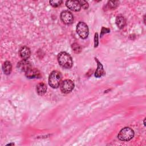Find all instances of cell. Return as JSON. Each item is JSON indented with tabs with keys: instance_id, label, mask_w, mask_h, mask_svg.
<instances>
[{
	"instance_id": "obj_1",
	"label": "cell",
	"mask_w": 146,
	"mask_h": 146,
	"mask_svg": "<svg viewBox=\"0 0 146 146\" xmlns=\"http://www.w3.org/2000/svg\"><path fill=\"white\" fill-rule=\"evenodd\" d=\"M60 66L64 68H70L73 64V61L70 55L66 52H60L57 57Z\"/></svg>"
},
{
	"instance_id": "obj_2",
	"label": "cell",
	"mask_w": 146,
	"mask_h": 146,
	"mask_svg": "<svg viewBox=\"0 0 146 146\" xmlns=\"http://www.w3.org/2000/svg\"><path fill=\"white\" fill-rule=\"evenodd\" d=\"M62 78V76L60 72L57 70L52 71L48 78L49 85L53 88H58L61 83Z\"/></svg>"
},
{
	"instance_id": "obj_3",
	"label": "cell",
	"mask_w": 146,
	"mask_h": 146,
	"mask_svg": "<svg viewBox=\"0 0 146 146\" xmlns=\"http://www.w3.org/2000/svg\"><path fill=\"white\" fill-rule=\"evenodd\" d=\"M134 131L129 127H124L120 130L118 134V138L121 141H128L134 136Z\"/></svg>"
},
{
	"instance_id": "obj_4",
	"label": "cell",
	"mask_w": 146,
	"mask_h": 146,
	"mask_svg": "<svg viewBox=\"0 0 146 146\" xmlns=\"http://www.w3.org/2000/svg\"><path fill=\"white\" fill-rule=\"evenodd\" d=\"M76 31L81 38L86 39L88 35V26L83 22H79L76 26Z\"/></svg>"
},
{
	"instance_id": "obj_5",
	"label": "cell",
	"mask_w": 146,
	"mask_h": 146,
	"mask_svg": "<svg viewBox=\"0 0 146 146\" xmlns=\"http://www.w3.org/2000/svg\"><path fill=\"white\" fill-rule=\"evenodd\" d=\"M60 88L62 92L64 94H68L73 90L74 88V83L70 79H66L61 82Z\"/></svg>"
},
{
	"instance_id": "obj_6",
	"label": "cell",
	"mask_w": 146,
	"mask_h": 146,
	"mask_svg": "<svg viewBox=\"0 0 146 146\" xmlns=\"http://www.w3.org/2000/svg\"><path fill=\"white\" fill-rule=\"evenodd\" d=\"M60 19L66 25H71L74 21V17L72 14L68 10L63 11L60 13Z\"/></svg>"
},
{
	"instance_id": "obj_7",
	"label": "cell",
	"mask_w": 146,
	"mask_h": 146,
	"mask_svg": "<svg viewBox=\"0 0 146 146\" xmlns=\"http://www.w3.org/2000/svg\"><path fill=\"white\" fill-rule=\"evenodd\" d=\"M17 68L20 71L26 72L32 68V66L31 63L27 60H22L18 63Z\"/></svg>"
},
{
	"instance_id": "obj_8",
	"label": "cell",
	"mask_w": 146,
	"mask_h": 146,
	"mask_svg": "<svg viewBox=\"0 0 146 146\" xmlns=\"http://www.w3.org/2000/svg\"><path fill=\"white\" fill-rule=\"evenodd\" d=\"M66 6L74 11H79L81 9V6L79 1H67L66 2Z\"/></svg>"
},
{
	"instance_id": "obj_9",
	"label": "cell",
	"mask_w": 146,
	"mask_h": 146,
	"mask_svg": "<svg viewBox=\"0 0 146 146\" xmlns=\"http://www.w3.org/2000/svg\"><path fill=\"white\" fill-rule=\"evenodd\" d=\"M25 76L30 79L40 78L41 77V74L40 71L38 69L35 68H31L25 72Z\"/></svg>"
},
{
	"instance_id": "obj_10",
	"label": "cell",
	"mask_w": 146,
	"mask_h": 146,
	"mask_svg": "<svg viewBox=\"0 0 146 146\" xmlns=\"http://www.w3.org/2000/svg\"><path fill=\"white\" fill-rule=\"evenodd\" d=\"M30 49L26 46H22L19 50V55L23 60H27L30 56Z\"/></svg>"
},
{
	"instance_id": "obj_11",
	"label": "cell",
	"mask_w": 146,
	"mask_h": 146,
	"mask_svg": "<svg viewBox=\"0 0 146 146\" xmlns=\"http://www.w3.org/2000/svg\"><path fill=\"white\" fill-rule=\"evenodd\" d=\"M95 61L97 63V68L95 72V76L96 78H100L102 76H103L105 74V71L104 70L103 65L102 64V63L98 60V59L97 58H95Z\"/></svg>"
},
{
	"instance_id": "obj_12",
	"label": "cell",
	"mask_w": 146,
	"mask_h": 146,
	"mask_svg": "<svg viewBox=\"0 0 146 146\" xmlns=\"http://www.w3.org/2000/svg\"><path fill=\"white\" fill-rule=\"evenodd\" d=\"M36 90L38 94L40 96H42L46 92L47 86L44 83H40L37 84Z\"/></svg>"
},
{
	"instance_id": "obj_13",
	"label": "cell",
	"mask_w": 146,
	"mask_h": 146,
	"mask_svg": "<svg viewBox=\"0 0 146 146\" xmlns=\"http://www.w3.org/2000/svg\"><path fill=\"white\" fill-rule=\"evenodd\" d=\"M2 70L6 75H9L12 70V65L10 62L6 61L3 63L2 66Z\"/></svg>"
},
{
	"instance_id": "obj_14",
	"label": "cell",
	"mask_w": 146,
	"mask_h": 146,
	"mask_svg": "<svg viewBox=\"0 0 146 146\" xmlns=\"http://www.w3.org/2000/svg\"><path fill=\"white\" fill-rule=\"evenodd\" d=\"M116 24L118 28L120 29L124 28L126 24V21L125 18L121 15L117 16L116 18Z\"/></svg>"
},
{
	"instance_id": "obj_15",
	"label": "cell",
	"mask_w": 146,
	"mask_h": 146,
	"mask_svg": "<svg viewBox=\"0 0 146 146\" xmlns=\"http://www.w3.org/2000/svg\"><path fill=\"white\" fill-rule=\"evenodd\" d=\"M72 49L76 54H79L82 51V47L77 43H74L71 45Z\"/></svg>"
},
{
	"instance_id": "obj_16",
	"label": "cell",
	"mask_w": 146,
	"mask_h": 146,
	"mask_svg": "<svg viewBox=\"0 0 146 146\" xmlns=\"http://www.w3.org/2000/svg\"><path fill=\"white\" fill-rule=\"evenodd\" d=\"M50 4L54 7H58L59 6H60L61 5V3H62V1L61 0H55V1H50Z\"/></svg>"
},
{
	"instance_id": "obj_17",
	"label": "cell",
	"mask_w": 146,
	"mask_h": 146,
	"mask_svg": "<svg viewBox=\"0 0 146 146\" xmlns=\"http://www.w3.org/2000/svg\"><path fill=\"white\" fill-rule=\"evenodd\" d=\"M119 2L118 1H109L108 5L111 9H115L118 6Z\"/></svg>"
},
{
	"instance_id": "obj_18",
	"label": "cell",
	"mask_w": 146,
	"mask_h": 146,
	"mask_svg": "<svg viewBox=\"0 0 146 146\" xmlns=\"http://www.w3.org/2000/svg\"><path fill=\"white\" fill-rule=\"evenodd\" d=\"M80 6L84 9H87L88 8V3L86 1H79Z\"/></svg>"
},
{
	"instance_id": "obj_19",
	"label": "cell",
	"mask_w": 146,
	"mask_h": 146,
	"mask_svg": "<svg viewBox=\"0 0 146 146\" xmlns=\"http://www.w3.org/2000/svg\"><path fill=\"white\" fill-rule=\"evenodd\" d=\"M110 31V29H107V28H105L104 27H103L102 29V31H101V34H100V36H102L104 33H109Z\"/></svg>"
},
{
	"instance_id": "obj_20",
	"label": "cell",
	"mask_w": 146,
	"mask_h": 146,
	"mask_svg": "<svg viewBox=\"0 0 146 146\" xmlns=\"http://www.w3.org/2000/svg\"><path fill=\"white\" fill-rule=\"evenodd\" d=\"M94 40H95V47H96L98 46V34L97 33H96L95 34Z\"/></svg>"
},
{
	"instance_id": "obj_21",
	"label": "cell",
	"mask_w": 146,
	"mask_h": 146,
	"mask_svg": "<svg viewBox=\"0 0 146 146\" xmlns=\"http://www.w3.org/2000/svg\"><path fill=\"white\" fill-rule=\"evenodd\" d=\"M144 125H145V119L144 120Z\"/></svg>"
}]
</instances>
